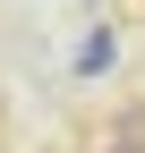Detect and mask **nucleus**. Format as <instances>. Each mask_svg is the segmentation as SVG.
<instances>
[{"instance_id": "obj_3", "label": "nucleus", "mask_w": 145, "mask_h": 153, "mask_svg": "<svg viewBox=\"0 0 145 153\" xmlns=\"http://www.w3.org/2000/svg\"><path fill=\"white\" fill-rule=\"evenodd\" d=\"M94 153H137V145H111V136H102V145H94Z\"/></svg>"}, {"instance_id": "obj_2", "label": "nucleus", "mask_w": 145, "mask_h": 153, "mask_svg": "<svg viewBox=\"0 0 145 153\" xmlns=\"http://www.w3.org/2000/svg\"><path fill=\"white\" fill-rule=\"evenodd\" d=\"M111 145H137V153H145V102H128V111L111 119Z\"/></svg>"}, {"instance_id": "obj_1", "label": "nucleus", "mask_w": 145, "mask_h": 153, "mask_svg": "<svg viewBox=\"0 0 145 153\" xmlns=\"http://www.w3.org/2000/svg\"><path fill=\"white\" fill-rule=\"evenodd\" d=\"M111 26H94V34H85V51H77V76H102V68H111Z\"/></svg>"}]
</instances>
